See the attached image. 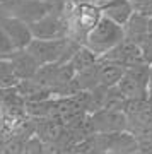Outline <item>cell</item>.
<instances>
[{
  "label": "cell",
  "mask_w": 152,
  "mask_h": 154,
  "mask_svg": "<svg viewBox=\"0 0 152 154\" xmlns=\"http://www.w3.org/2000/svg\"><path fill=\"white\" fill-rule=\"evenodd\" d=\"M125 39H126L125 26H120L114 21L103 16L98 24L89 31L84 45L87 48H91L101 58L106 53H109L111 50H114L118 45H121Z\"/></svg>",
  "instance_id": "1"
},
{
  "label": "cell",
  "mask_w": 152,
  "mask_h": 154,
  "mask_svg": "<svg viewBox=\"0 0 152 154\" xmlns=\"http://www.w3.org/2000/svg\"><path fill=\"white\" fill-rule=\"evenodd\" d=\"M63 11H65L67 19H68V36L77 39L82 45L86 41L89 31L103 17L101 7L96 2H93V4H82V5H67L65 4Z\"/></svg>",
  "instance_id": "2"
},
{
  "label": "cell",
  "mask_w": 152,
  "mask_h": 154,
  "mask_svg": "<svg viewBox=\"0 0 152 154\" xmlns=\"http://www.w3.org/2000/svg\"><path fill=\"white\" fill-rule=\"evenodd\" d=\"M34 38L39 39H56V38H65L68 36V19L63 9L50 12L48 16L43 19L31 24Z\"/></svg>",
  "instance_id": "3"
},
{
  "label": "cell",
  "mask_w": 152,
  "mask_h": 154,
  "mask_svg": "<svg viewBox=\"0 0 152 154\" xmlns=\"http://www.w3.org/2000/svg\"><path fill=\"white\" fill-rule=\"evenodd\" d=\"M56 9H58L56 2H51V0H21L11 11V14L26 21L27 24H33Z\"/></svg>",
  "instance_id": "4"
},
{
  "label": "cell",
  "mask_w": 152,
  "mask_h": 154,
  "mask_svg": "<svg viewBox=\"0 0 152 154\" xmlns=\"http://www.w3.org/2000/svg\"><path fill=\"white\" fill-rule=\"evenodd\" d=\"M0 26L4 28L9 38L12 39V43L17 50L27 48L29 43L34 39L33 31H31V24H27L26 21L19 19L17 16H12V14H7L0 19Z\"/></svg>",
  "instance_id": "5"
},
{
  "label": "cell",
  "mask_w": 152,
  "mask_h": 154,
  "mask_svg": "<svg viewBox=\"0 0 152 154\" xmlns=\"http://www.w3.org/2000/svg\"><path fill=\"white\" fill-rule=\"evenodd\" d=\"M9 60L12 63V69L16 72V75L19 77V81H27V79H36L39 70V62L34 58L26 48L22 50H16Z\"/></svg>",
  "instance_id": "6"
},
{
  "label": "cell",
  "mask_w": 152,
  "mask_h": 154,
  "mask_svg": "<svg viewBox=\"0 0 152 154\" xmlns=\"http://www.w3.org/2000/svg\"><path fill=\"white\" fill-rule=\"evenodd\" d=\"M99 7L104 17L114 21L120 26H126L135 14L132 0H106V2H101Z\"/></svg>",
  "instance_id": "7"
},
{
  "label": "cell",
  "mask_w": 152,
  "mask_h": 154,
  "mask_svg": "<svg viewBox=\"0 0 152 154\" xmlns=\"http://www.w3.org/2000/svg\"><path fill=\"white\" fill-rule=\"evenodd\" d=\"M125 70H126V67L123 63H118L114 60H108V58H99V62H98L99 86L114 88L120 82V79L125 75Z\"/></svg>",
  "instance_id": "8"
},
{
  "label": "cell",
  "mask_w": 152,
  "mask_h": 154,
  "mask_svg": "<svg viewBox=\"0 0 152 154\" xmlns=\"http://www.w3.org/2000/svg\"><path fill=\"white\" fill-rule=\"evenodd\" d=\"M116 88L120 89V93L123 94L126 99H142L147 98L149 94V88L145 84H142L140 81H137L135 77H132L130 74H126L120 79V82L116 84Z\"/></svg>",
  "instance_id": "9"
},
{
  "label": "cell",
  "mask_w": 152,
  "mask_h": 154,
  "mask_svg": "<svg viewBox=\"0 0 152 154\" xmlns=\"http://www.w3.org/2000/svg\"><path fill=\"white\" fill-rule=\"evenodd\" d=\"M98 62H99V57L94 53L93 50L87 48L86 45H81L79 50L74 53V57L68 60V63H70V65L74 67V70L79 74V72H82V70H87V69L94 67Z\"/></svg>",
  "instance_id": "10"
},
{
  "label": "cell",
  "mask_w": 152,
  "mask_h": 154,
  "mask_svg": "<svg viewBox=\"0 0 152 154\" xmlns=\"http://www.w3.org/2000/svg\"><path fill=\"white\" fill-rule=\"evenodd\" d=\"M21 82L9 58H0V89H12Z\"/></svg>",
  "instance_id": "11"
},
{
  "label": "cell",
  "mask_w": 152,
  "mask_h": 154,
  "mask_svg": "<svg viewBox=\"0 0 152 154\" xmlns=\"http://www.w3.org/2000/svg\"><path fill=\"white\" fill-rule=\"evenodd\" d=\"M16 50L17 48L14 46L12 39L9 38V34L4 31L2 26H0V58H9Z\"/></svg>",
  "instance_id": "12"
},
{
  "label": "cell",
  "mask_w": 152,
  "mask_h": 154,
  "mask_svg": "<svg viewBox=\"0 0 152 154\" xmlns=\"http://www.w3.org/2000/svg\"><path fill=\"white\" fill-rule=\"evenodd\" d=\"M24 154H46L44 144L39 137H33L24 144Z\"/></svg>",
  "instance_id": "13"
},
{
  "label": "cell",
  "mask_w": 152,
  "mask_h": 154,
  "mask_svg": "<svg viewBox=\"0 0 152 154\" xmlns=\"http://www.w3.org/2000/svg\"><path fill=\"white\" fill-rule=\"evenodd\" d=\"M93 2H96V0H63V4H67V5H82V4H93Z\"/></svg>",
  "instance_id": "14"
},
{
  "label": "cell",
  "mask_w": 152,
  "mask_h": 154,
  "mask_svg": "<svg viewBox=\"0 0 152 154\" xmlns=\"http://www.w3.org/2000/svg\"><path fill=\"white\" fill-rule=\"evenodd\" d=\"M150 88H152V63H150ZM149 88V89H150Z\"/></svg>",
  "instance_id": "15"
},
{
  "label": "cell",
  "mask_w": 152,
  "mask_h": 154,
  "mask_svg": "<svg viewBox=\"0 0 152 154\" xmlns=\"http://www.w3.org/2000/svg\"><path fill=\"white\" fill-rule=\"evenodd\" d=\"M101 2H106V0H98V4H101Z\"/></svg>",
  "instance_id": "16"
},
{
  "label": "cell",
  "mask_w": 152,
  "mask_h": 154,
  "mask_svg": "<svg viewBox=\"0 0 152 154\" xmlns=\"http://www.w3.org/2000/svg\"><path fill=\"white\" fill-rule=\"evenodd\" d=\"M51 2H60V0H51Z\"/></svg>",
  "instance_id": "17"
},
{
  "label": "cell",
  "mask_w": 152,
  "mask_h": 154,
  "mask_svg": "<svg viewBox=\"0 0 152 154\" xmlns=\"http://www.w3.org/2000/svg\"><path fill=\"white\" fill-rule=\"evenodd\" d=\"M96 2H98V0H96Z\"/></svg>",
  "instance_id": "18"
}]
</instances>
